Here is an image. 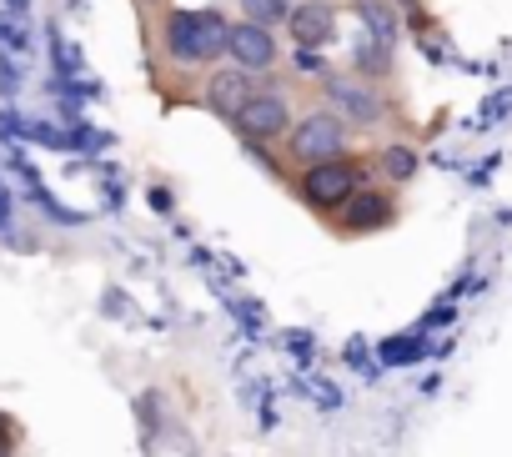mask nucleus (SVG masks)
<instances>
[{"mask_svg":"<svg viewBox=\"0 0 512 457\" xmlns=\"http://www.w3.org/2000/svg\"><path fill=\"white\" fill-rule=\"evenodd\" d=\"M226 26L216 11H171L166 16V56L181 66H206L226 56Z\"/></svg>","mask_w":512,"mask_h":457,"instance_id":"1","label":"nucleus"},{"mask_svg":"<svg viewBox=\"0 0 512 457\" xmlns=\"http://www.w3.org/2000/svg\"><path fill=\"white\" fill-rule=\"evenodd\" d=\"M287 146H292V156L302 166L347 156V121L337 111H312V116H302V121L287 126Z\"/></svg>","mask_w":512,"mask_h":457,"instance_id":"2","label":"nucleus"},{"mask_svg":"<svg viewBox=\"0 0 512 457\" xmlns=\"http://www.w3.org/2000/svg\"><path fill=\"white\" fill-rule=\"evenodd\" d=\"M357 191H362V166H357L352 156L312 161L307 176H302V196H307L317 211H337V206H347Z\"/></svg>","mask_w":512,"mask_h":457,"instance_id":"3","label":"nucleus"},{"mask_svg":"<svg viewBox=\"0 0 512 457\" xmlns=\"http://www.w3.org/2000/svg\"><path fill=\"white\" fill-rule=\"evenodd\" d=\"M231 126H236L246 141H277V136H287L292 111H287V101H282L277 91H251V96L236 106Z\"/></svg>","mask_w":512,"mask_h":457,"instance_id":"4","label":"nucleus"},{"mask_svg":"<svg viewBox=\"0 0 512 457\" xmlns=\"http://www.w3.org/2000/svg\"><path fill=\"white\" fill-rule=\"evenodd\" d=\"M226 56L241 71H272L277 66V31L272 26H256V21H231L226 26Z\"/></svg>","mask_w":512,"mask_h":457,"instance_id":"5","label":"nucleus"},{"mask_svg":"<svg viewBox=\"0 0 512 457\" xmlns=\"http://www.w3.org/2000/svg\"><path fill=\"white\" fill-rule=\"evenodd\" d=\"M327 101L332 111L347 121V126H377L387 116L382 96L367 86V81H352V76H327Z\"/></svg>","mask_w":512,"mask_h":457,"instance_id":"6","label":"nucleus"},{"mask_svg":"<svg viewBox=\"0 0 512 457\" xmlns=\"http://www.w3.org/2000/svg\"><path fill=\"white\" fill-rule=\"evenodd\" d=\"M282 26L292 31V41H297L302 51L327 46L332 31H337V6H327V0H292V11H287Z\"/></svg>","mask_w":512,"mask_h":457,"instance_id":"7","label":"nucleus"},{"mask_svg":"<svg viewBox=\"0 0 512 457\" xmlns=\"http://www.w3.org/2000/svg\"><path fill=\"white\" fill-rule=\"evenodd\" d=\"M246 96H251V71H241V66H226V71H216V76L206 81V106H211L221 121H231Z\"/></svg>","mask_w":512,"mask_h":457,"instance_id":"8","label":"nucleus"},{"mask_svg":"<svg viewBox=\"0 0 512 457\" xmlns=\"http://www.w3.org/2000/svg\"><path fill=\"white\" fill-rule=\"evenodd\" d=\"M357 21H362V36H372L377 46H397V11L387 0H357Z\"/></svg>","mask_w":512,"mask_h":457,"instance_id":"9","label":"nucleus"},{"mask_svg":"<svg viewBox=\"0 0 512 457\" xmlns=\"http://www.w3.org/2000/svg\"><path fill=\"white\" fill-rule=\"evenodd\" d=\"M352 201H357V211L347 216L352 232H367V226H382V221L392 216V201H387V196H377V191H357Z\"/></svg>","mask_w":512,"mask_h":457,"instance_id":"10","label":"nucleus"},{"mask_svg":"<svg viewBox=\"0 0 512 457\" xmlns=\"http://www.w3.org/2000/svg\"><path fill=\"white\" fill-rule=\"evenodd\" d=\"M352 61H357V71H362V76H387L392 51H387V46H377L372 36H362V41L352 46Z\"/></svg>","mask_w":512,"mask_h":457,"instance_id":"11","label":"nucleus"},{"mask_svg":"<svg viewBox=\"0 0 512 457\" xmlns=\"http://www.w3.org/2000/svg\"><path fill=\"white\" fill-rule=\"evenodd\" d=\"M377 161H382V176H387V181H412V176H417V166H422L412 146H387Z\"/></svg>","mask_w":512,"mask_h":457,"instance_id":"12","label":"nucleus"},{"mask_svg":"<svg viewBox=\"0 0 512 457\" xmlns=\"http://www.w3.org/2000/svg\"><path fill=\"white\" fill-rule=\"evenodd\" d=\"M236 6H241V21H256V26H277V21H287L292 0H236Z\"/></svg>","mask_w":512,"mask_h":457,"instance_id":"13","label":"nucleus"}]
</instances>
